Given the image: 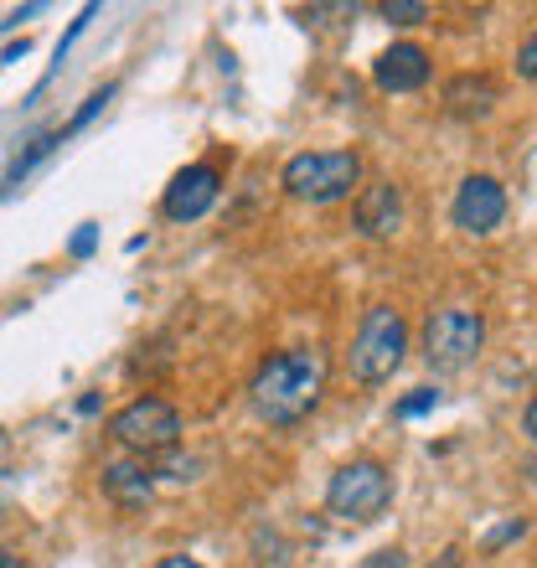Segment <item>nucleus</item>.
Segmentation results:
<instances>
[{
	"label": "nucleus",
	"instance_id": "6e6552de",
	"mask_svg": "<svg viewBox=\"0 0 537 568\" xmlns=\"http://www.w3.org/2000/svg\"><path fill=\"white\" fill-rule=\"evenodd\" d=\"M217 192H223L217 165L196 161V165H186V171H176V176H171V186H165V196H161V212L171 217V223H196V217H207V212H212Z\"/></svg>",
	"mask_w": 537,
	"mask_h": 568
},
{
	"label": "nucleus",
	"instance_id": "6ab92c4d",
	"mask_svg": "<svg viewBox=\"0 0 537 568\" xmlns=\"http://www.w3.org/2000/svg\"><path fill=\"white\" fill-rule=\"evenodd\" d=\"M517 68H523V78H537V42H533V37L523 42V58H517Z\"/></svg>",
	"mask_w": 537,
	"mask_h": 568
},
{
	"label": "nucleus",
	"instance_id": "ddd939ff",
	"mask_svg": "<svg viewBox=\"0 0 537 568\" xmlns=\"http://www.w3.org/2000/svg\"><path fill=\"white\" fill-rule=\"evenodd\" d=\"M58 140H62V135H42V140H31V150H27V155H16V165H11V171H6V186H16V181L27 176V171H31V165H37V161H42V155H52V145H58Z\"/></svg>",
	"mask_w": 537,
	"mask_h": 568
},
{
	"label": "nucleus",
	"instance_id": "f03ea898",
	"mask_svg": "<svg viewBox=\"0 0 537 568\" xmlns=\"http://www.w3.org/2000/svg\"><path fill=\"white\" fill-rule=\"evenodd\" d=\"M280 186L295 202H342L362 186V155L357 150H305V155H290L280 171Z\"/></svg>",
	"mask_w": 537,
	"mask_h": 568
},
{
	"label": "nucleus",
	"instance_id": "9d476101",
	"mask_svg": "<svg viewBox=\"0 0 537 568\" xmlns=\"http://www.w3.org/2000/svg\"><path fill=\"white\" fill-rule=\"evenodd\" d=\"M357 233L362 239H393L403 227V192L393 181H373V186H362L357 196Z\"/></svg>",
	"mask_w": 537,
	"mask_h": 568
},
{
	"label": "nucleus",
	"instance_id": "9b49d317",
	"mask_svg": "<svg viewBox=\"0 0 537 568\" xmlns=\"http://www.w3.org/2000/svg\"><path fill=\"white\" fill-rule=\"evenodd\" d=\"M496 99H501V89H496V78H486V73H460L445 83V109L460 114V120H486L496 109Z\"/></svg>",
	"mask_w": 537,
	"mask_h": 568
},
{
	"label": "nucleus",
	"instance_id": "aec40b11",
	"mask_svg": "<svg viewBox=\"0 0 537 568\" xmlns=\"http://www.w3.org/2000/svg\"><path fill=\"white\" fill-rule=\"evenodd\" d=\"M89 248H93V223H83V227H78V239H73V254L83 258Z\"/></svg>",
	"mask_w": 537,
	"mask_h": 568
},
{
	"label": "nucleus",
	"instance_id": "b1692460",
	"mask_svg": "<svg viewBox=\"0 0 537 568\" xmlns=\"http://www.w3.org/2000/svg\"><path fill=\"white\" fill-rule=\"evenodd\" d=\"M0 568H27V564H21V558H16L11 548H0Z\"/></svg>",
	"mask_w": 537,
	"mask_h": 568
},
{
	"label": "nucleus",
	"instance_id": "a211bd4d",
	"mask_svg": "<svg viewBox=\"0 0 537 568\" xmlns=\"http://www.w3.org/2000/svg\"><path fill=\"white\" fill-rule=\"evenodd\" d=\"M362 568H408V554H403V548H377Z\"/></svg>",
	"mask_w": 537,
	"mask_h": 568
},
{
	"label": "nucleus",
	"instance_id": "1a4fd4ad",
	"mask_svg": "<svg viewBox=\"0 0 537 568\" xmlns=\"http://www.w3.org/2000/svg\"><path fill=\"white\" fill-rule=\"evenodd\" d=\"M429 73H434V62L418 42H393L388 52H377V62H373V83L383 93H418L429 83Z\"/></svg>",
	"mask_w": 537,
	"mask_h": 568
},
{
	"label": "nucleus",
	"instance_id": "4468645a",
	"mask_svg": "<svg viewBox=\"0 0 537 568\" xmlns=\"http://www.w3.org/2000/svg\"><path fill=\"white\" fill-rule=\"evenodd\" d=\"M383 16L398 21V27H418V21H429V6H418V0H383Z\"/></svg>",
	"mask_w": 537,
	"mask_h": 568
},
{
	"label": "nucleus",
	"instance_id": "39448f33",
	"mask_svg": "<svg viewBox=\"0 0 537 568\" xmlns=\"http://www.w3.org/2000/svg\"><path fill=\"white\" fill-rule=\"evenodd\" d=\"M393 501V476L377 460H352L342 465L326 486V511L342 523H377Z\"/></svg>",
	"mask_w": 537,
	"mask_h": 568
},
{
	"label": "nucleus",
	"instance_id": "5701e85b",
	"mask_svg": "<svg viewBox=\"0 0 537 568\" xmlns=\"http://www.w3.org/2000/svg\"><path fill=\"white\" fill-rule=\"evenodd\" d=\"M533 429H537V408L527 404V408H523V434H533Z\"/></svg>",
	"mask_w": 537,
	"mask_h": 568
},
{
	"label": "nucleus",
	"instance_id": "423d86ee",
	"mask_svg": "<svg viewBox=\"0 0 537 568\" xmlns=\"http://www.w3.org/2000/svg\"><path fill=\"white\" fill-rule=\"evenodd\" d=\"M109 434L120 439L124 449H134V455H161V449H176L181 439V414L165 398H134V404H124L114 419H109Z\"/></svg>",
	"mask_w": 537,
	"mask_h": 568
},
{
	"label": "nucleus",
	"instance_id": "412c9836",
	"mask_svg": "<svg viewBox=\"0 0 537 568\" xmlns=\"http://www.w3.org/2000/svg\"><path fill=\"white\" fill-rule=\"evenodd\" d=\"M429 568H465V558H460V548H445V554L434 558Z\"/></svg>",
	"mask_w": 537,
	"mask_h": 568
},
{
	"label": "nucleus",
	"instance_id": "f3484780",
	"mask_svg": "<svg viewBox=\"0 0 537 568\" xmlns=\"http://www.w3.org/2000/svg\"><path fill=\"white\" fill-rule=\"evenodd\" d=\"M109 99H114V89H104V93H93V99H89V104H83V109H78V120H73V124H68V130H62V135H78V130H83V124H89V120H93V114H99V109H104V104H109Z\"/></svg>",
	"mask_w": 537,
	"mask_h": 568
},
{
	"label": "nucleus",
	"instance_id": "7ed1b4c3",
	"mask_svg": "<svg viewBox=\"0 0 537 568\" xmlns=\"http://www.w3.org/2000/svg\"><path fill=\"white\" fill-rule=\"evenodd\" d=\"M403 357H408V321H403V311L373 305V311L362 315L357 336H352V352H346L352 377L367 383V388H377V383H388V377L398 373Z\"/></svg>",
	"mask_w": 537,
	"mask_h": 568
},
{
	"label": "nucleus",
	"instance_id": "20e7f679",
	"mask_svg": "<svg viewBox=\"0 0 537 568\" xmlns=\"http://www.w3.org/2000/svg\"><path fill=\"white\" fill-rule=\"evenodd\" d=\"M480 346H486V315L480 311H465V305L429 311V321H424V362L434 373H465L480 357Z\"/></svg>",
	"mask_w": 537,
	"mask_h": 568
},
{
	"label": "nucleus",
	"instance_id": "dca6fc26",
	"mask_svg": "<svg viewBox=\"0 0 537 568\" xmlns=\"http://www.w3.org/2000/svg\"><path fill=\"white\" fill-rule=\"evenodd\" d=\"M527 532V517H511L507 527H496L492 538H486V554H496V548H507V542H517Z\"/></svg>",
	"mask_w": 537,
	"mask_h": 568
},
{
	"label": "nucleus",
	"instance_id": "f8f14e48",
	"mask_svg": "<svg viewBox=\"0 0 537 568\" xmlns=\"http://www.w3.org/2000/svg\"><path fill=\"white\" fill-rule=\"evenodd\" d=\"M155 491V476L134 460H109L104 465V496H114L120 507H145Z\"/></svg>",
	"mask_w": 537,
	"mask_h": 568
},
{
	"label": "nucleus",
	"instance_id": "0eeeda50",
	"mask_svg": "<svg viewBox=\"0 0 537 568\" xmlns=\"http://www.w3.org/2000/svg\"><path fill=\"white\" fill-rule=\"evenodd\" d=\"M507 186L496 176H465L460 192H455V202H449V217H455V227L460 233H496V227L507 223Z\"/></svg>",
	"mask_w": 537,
	"mask_h": 568
},
{
	"label": "nucleus",
	"instance_id": "4be33fe9",
	"mask_svg": "<svg viewBox=\"0 0 537 568\" xmlns=\"http://www.w3.org/2000/svg\"><path fill=\"white\" fill-rule=\"evenodd\" d=\"M155 568H207V564H196V558H186V554H171V558H161Z\"/></svg>",
	"mask_w": 537,
	"mask_h": 568
},
{
	"label": "nucleus",
	"instance_id": "2eb2a0df",
	"mask_svg": "<svg viewBox=\"0 0 537 568\" xmlns=\"http://www.w3.org/2000/svg\"><path fill=\"white\" fill-rule=\"evenodd\" d=\"M429 408H439V388H414L398 404V419H418V414H429Z\"/></svg>",
	"mask_w": 537,
	"mask_h": 568
},
{
	"label": "nucleus",
	"instance_id": "f257e3e1",
	"mask_svg": "<svg viewBox=\"0 0 537 568\" xmlns=\"http://www.w3.org/2000/svg\"><path fill=\"white\" fill-rule=\"evenodd\" d=\"M326 377H331V362L321 346H284V352H274L268 362H259L254 383H249L259 419L300 424L315 404H321Z\"/></svg>",
	"mask_w": 537,
	"mask_h": 568
}]
</instances>
